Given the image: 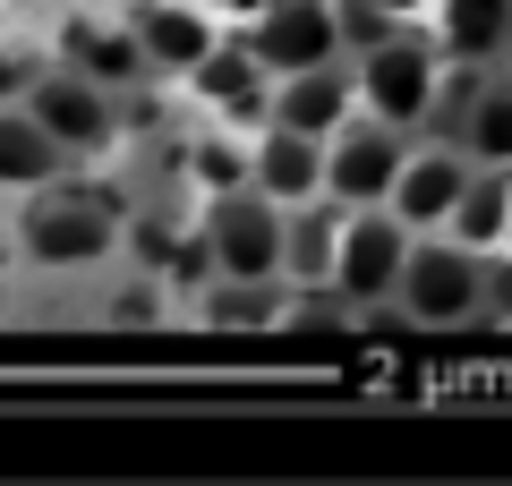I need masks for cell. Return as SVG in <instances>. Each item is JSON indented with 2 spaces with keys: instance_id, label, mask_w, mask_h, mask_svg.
Listing matches in <instances>:
<instances>
[{
  "instance_id": "9a60e30c",
  "label": "cell",
  "mask_w": 512,
  "mask_h": 486,
  "mask_svg": "<svg viewBox=\"0 0 512 486\" xmlns=\"http://www.w3.org/2000/svg\"><path fill=\"white\" fill-rule=\"evenodd\" d=\"M444 60H478V69H504L512 52V0H436V18H427Z\"/></svg>"
},
{
  "instance_id": "cb8c5ba5",
  "label": "cell",
  "mask_w": 512,
  "mask_h": 486,
  "mask_svg": "<svg viewBox=\"0 0 512 486\" xmlns=\"http://www.w3.org/2000/svg\"><path fill=\"white\" fill-rule=\"evenodd\" d=\"M487 324H512V248L487 256Z\"/></svg>"
},
{
  "instance_id": "7402d4cb",
  "label": "cell",
  "mask_w": 512,
  "mask_h": 486,
  "mask_svg": "<svg viewBox=\"0 0 512 486\" xmlns=\"http://www.w3.org/2000/svg\"><path fill=\"white\" fill-rule=\"evenodd\" d=\"M367 26H384V35H402V26H419L427 35V18H436V0H350Z\"/></svg>"
},
{
  "instance_id": "603a6c76",
  "label": "cell",
  "mask_w": 512,
  "mask_h": 486,
  "mask_svg": "<svg viewBox=\"0 0 512 486\" xmlns=\"http://www.w3.org/2000/svg\"><path fill=\"white\" fill-rule=\"evenodd\" d=\"M43 52H26L18 35H0V103H26V86H35Z\"/></svg>"
},
{
  "instance_id": "4fadbf2b",
  "label": "cell",
  "mask_w": 512,
  "mask_h": 486,
  "mask_svg": "<svg viewBox=\"0 0 512 486\" xmlns=\"http://www.w3.org/2000/svg\"><path fill=\"white\" fill-rule=\"evenodd\" d=\"M248 188H256V197H274L282 214L308 205V197H325V137H299V128L265 120L248 137Z\"/></svg>"
},
{
  "instance_id": "2e32d148",
  "label": "cell",
  "mask_w": 512,
  "mask_h": 486,
  "mask_svg": "<svg viewBox=\"0 0 512 486\" xmlns=\"http://www.w3.org/2000/svg\"><path fill=\"white\" fill-rule=\"evenodd\" d=\"M60 171H69V154L35 128V111H26V103H0V205L52 188Z\"/></svg>"
},
{
  "instance_id": "d6986e66",
  "label": "cell",
  "mask_w": 512,
  "mask_h": 486,
  "mask_svg": "<svg viewBox=\"0 0 512 486\" xmlns=\"http://www.w3.org/2000/svg\"><path fill=\"white\" fill-rule=\"evenodd\" d=\"M444 137H453L470 162H495V171H512V77L495 69L487 86H478L470 103H461V120L444 128Z\"/></svg>"
},
{
  "instance_id": "484cf974",
  "label": "cell",
  "mask_w": 512,
  "mask_h": 486,
  "mask_svg": "<svg viewBox=\"0 0 512 486\" xmlns=\"http://www.w3.org/2000/svg\"><path fill=\"white\" fill-rule=\"evenodd\" d=\"M18 316V273H9V256H0V324Z\"/></svg>"
},
{
  "instance_id": "e0dca14e",
  "label": "cell",
  "mask_w": 512,
  "mask_h": 486,
  "mask_svg": "<svg viewBox=\"0 0 512 486\" xmlns=\"http://www.w3.org/2000/svg\"><path fill=\"white\" fill-rule=\"evenodd\" d=\"M333 239H342V205H333V197L291 205V214H282V282H291V290L325 282V273H333Z\"/></svg>"
},
{
  "instance_id": "52a82bcc",
  "label": "cell",
  "mask_w": 512,
  "mask_h": 486,
  "mask_svg": "<svg viewBox=\"0 0 512 486\" xmlns=\"http://www.w3.org/2000/svg\"><path fill=\"white\" fill-rule=\"evenodd\" d=\"M52 60L77 77H94V86L111 94H146V52H137V26H128V9H111V0H77V9H60L52 26Z\"/></svg>"
},
{
  "instance_id": "5bb4252c",
  "label": "cell",
  "mask_w": 512,
  "mask_h": 486,
  "mask_svg": "<svg viewBox=\"0 0 512 486\" xmlns=\"http://www.w3.org/2000/svg\"><path fill=\"white\" fill-rule=\"evenodd\" d=\"M274 120L299 128V137H333L342 120H359V77H350V60H325V69L274 77Z\"/></svg>"
},
{
  "instance_id": "4316f807",
  "label": "cell",
  "mask_w": 512,
  "mask_h": 486,
  "mask_svg": "<svg viewBox=\"0 0 512 486\" xmlns=\"http://www.w3.org/2000/svg\"><path fill=\"white\" fill-rule=\"evenodd\" d=\"M0 256H9V222H0Z\"/></svg>"
},
{
  "instance_id": "f1b7e54d",
  "label": "cell",
  "mask_w": 512,
  "mask_h": 486,
  "mask_svg": "<svg viewBox=\"0 0 512 486\" xmlns=\"http://www.w3.org/2000/svg\"><path fill=\"white\" fill-rule=\"evenodd\" d=\"M504 77H512V52H504Z\"/></svg>"
},
{
  "instance_id": "44dd1931",
  "label": "cell",
  "mask_w": 512,
  "mask_h": 486,
  "mask_svg": "<svg viewBox=\"0 0 512 486\" xmlns=\"http://www.w3.org/2000/svg\"><path fill=\"white\" fill-rule=\"evenodd\" d=\"M163 307H171V282H163V273H128V282L103 290V324H120V333L163 324Z\"/></svg>"
},
{
  "instance_id": "277c9868",
  "label": "cell",
  "mask_w": 512,
  "mask_h": 486,
  "mask_svg": "<svg viewBox=\"0 0 512 486\" xmlns=\"http://www.w3.org/2000/svg\"><path fill=\"white\" fill-rule=\"evenodd\" d=\"M120 103H128V94L94 86V77L60 69V60H43L35 86H26V111H35V128L69 154V171H77V162H111V154H120V137H128V111Z\"/></svg>"
},
{
  "instance_id": "ac0fdd59",
  "label": "cell",
  "mask_w": 512,
  "mask_h": 486,
  "mask_svg": "<svg viewBox=\"0 0 512 486\" xmlns=\"http://www.w3.org/2000/svg\"><path fill=\"white\" fill-rule=\"evenodd\" d=\"M444 231H453L461 248H478V256L512 248V171H495V162H478V171H470V188H461V205H453V222H444Z\"/></svg>"
},
{
  "instance_id": "8fae6325",
  "label": "cell",
  "mask_w": 512,
  "mask_h": 486,
  "mask_svg": "<svg viewBox=\"0 0 512 486\" xmlns=\"http://www.w3.org/2000/svg\"><path fill=\"white\" fill-rule=\"evenodd\" d=\"M180 86H188V103H197L205 128H239V137H256V128L274 120V77L256 69V52L239 35H222V52L205 60V69H188Z\"/></svg>"
},
{
  "instance_id": "3957f363",
  "label": "cell",
  "mask_w": 512,
  "mask_h": 486,
  "mask_svg": "<svg viewBox=\"0 0 512 486\" xmlns=\"http://www.w3.org/2000/svg\"><path fill=\"white\" fill-rule=\"evenodd\" d=\"M393 307L427 333H453V324H487V256L461 248L453 231H419L402 256V282H393Z\"/></svg>"
},
{
  "instance_id": "ba28073f",
  "label": "cell",
  "mask_w": 512,
  "mask_h": 486,
  "mask_svg": "<svg viewBox=\"0 0 512 486\" xmlns=\"http://www.w3.org/2000/svg\"><path fill=\"white\" fill-rule=\"evenodd\" d=\"M410 154V128H384V120H342L325 137V197L342 205V214H367V205L393 197V171H402Z\"/></svg>"
},
{
  "instance_id": "8992f818",
  "label": "cell",
  "mask_w": 512,
  "mask_h": 486,
  "mask_svg": "<svg viewBox=\"0 0 512 486\" xmlns=\"http://www.w3.org/2000/svg\"><path fill=\"white\" fill-rule=\"evenodd\" d=\"M239 43L256 52L265 77H299L325 60H350V9L342 0H274L256 26H239Z\"/></svg>"
},
{
  "instance_id": "6da1fadb",
  "label": "cell",
  "mask_w": 512,
  "mask_h": 486,
  "mask_svg": "<svg viewBox=\"0 0 512 486\" xmlns=\"http://www.w3.org/2000/svg\"><path fill=\"white\" fill-rule=\"evenodd\" d=\"M9 239H18V265H26V273L77 282V273H103V265H120L128 214H120V197H111V188L69 180V171H60L52 188L18 197V222H9Z\"/></svg>"
},
{
  "instance_id": "7a4b0ae2",
  "label": "cell",
  "mask_w": 512,
  "mask_h": 486,
  "mask_svg": "<svg viewBox=\"0 0 512 486\" xmlns=\"http://www.w3.org/2000/svg\"><path fill=\"white\" fill-rule=\"evenodd\" d=\"M350 77H359V111H367V120L410 128V137L436 128V94H444V52H436V35L402 26V35L359 43V52H350Z\"/></svg>"
},
{
  "instance_id": "83f0119b",
  "label": "cell",
  "mask_w": 512,
  "mask_h": 486,
  "mask_svg": "<svg viewBox=\"0 0 512 486\" xmlns=\"http://www.w3.org/2000/svg\"><path fill=\"white\" fill-rule=\"evenodd\" d=\"M111 9H137V0H111Z\"/></svg>"
},
{
  "instance_id": "ffe728a7",
  "label": "cell",
  "mask_w": 512,
  "mask_h": 486,
  "mask_svg": "<svg viewBox=\"0 0 512 486\" xmlns=\"http://www.w3.org/2000/svg\"><path fill=\"white\" fill-rule=\"evenodd\" d=\"M180 171H188V188H197V205L231 197V188H248V137H239V128H197V137L180 145Z\"/></svg>"
},
{
  "instance_id": "30bf717a",
  "label": "cell",
  "mask_w": 512,
  "mask_h": 486,
  "mask_svg": "<svg viewBox=\"0 0 512 486\" xmlns=\"http://www.w3.org/2000/svg\"><path fill=\"white\" fill-rule=\"evenodd\" d=\"M410 239H419V231H402L384 205H367V214H342V239H333V273H325V282L342 290L350 307H393V282H402Z\"/></svg>"
},
{
  "instance_id": "d4e9b609",
  "label": "cell",
  "mask_w": 512,
  "mask_h": 486,
  "mask_svg": "<svg viewBox=\"0 0 512 486\" xmlns=\"http://www.w3.org/2000/svg\"><path fill=\"white\" fill-rule=\"evenodd\" d=\"M197 9H205V18H222V26L239 35V26H256L265 9H274V0H197Z\"/></svg>"
},
{
  "instance_id": "f546056e",
  "label": "cell",
  "mask_w": 512,
  "mask_h": 486,
  "mask_svg": "<svg viewBox=\"0 0 512 486\" xmlns=\"http://www.w3.org/2000/svg\"><path fill=\"white\" fill-rule=\"evenodd\" d=\"M0 18H9V0H0Z\"/></svg>"
},
{
  "instance_id": "9c48e42d",
  "label": "cell",
  "mask_w": 512,
  "mask_h": 486,
  "mask_svg": "<svg viewBox=\"0 0 512 486\" xmlns=\"http://www.w3.org/2000/svg\"><path fill=\"white\" fill-rule=\"evenodd\" d=\"M470 171H478V162L461 154L444 128H427V137H410V154H402V171H393L384 214L402 222V231H444V222H453V205H461V188H470Z\"/></svg>"
},
{
  "instance_id": "5b68a950",
  "label": "cell",
  "mask_w": 512,
  "mask_h": 486,
  "mask_svg": "<svg viewBox=\"0 0 512 486\" xmlns=\"http://www.w3.org/2000/svg\"><path fill=\"white\" fill-rule=\"evenodd\" d=\"M197 248H205V282H282V205L256 188L205 197Z\"/></svg>"
},
{
  "instance_id": "7c38bea8",
  "label": "cell",
  "mask_w": 512,
  "mask_h": 486,
  "mask_svg": "<svg viewBox=\"0 0 512 486\" xmlns=\"http://www.w3.org/2000/svg\"><path fill=\"white\" fill-rule=\"evenodd\" d=\"M128 26H137V52H146V77H154V86H180V77L205 69V60L222 52V35H231L222 18H205L197 0H137Z\"/></svg>"
}]
</instances>
